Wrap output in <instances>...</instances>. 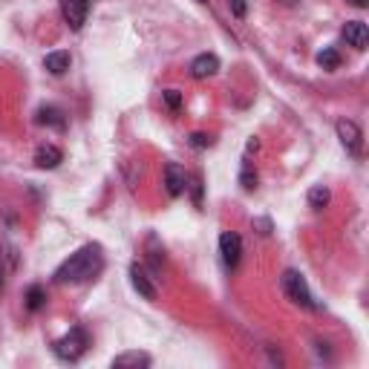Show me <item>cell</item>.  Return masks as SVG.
I'll return each instance as SVG.
<instances>
[{"label": "cell", "mask_w": 369, "mask_h": 369, "mask_svg": "<svg viewBox=\"0 0 369 369\" xmlns=\"http://www.w3.org/2000/svg\"><path fill=\"white\" fill-rule=\"evenodd\" d=\"M104 268V254H101V246H84L78 248L70 260H64L55 274H53V280L58 286H75V283H87L92 280L99 271Z\"/></svg>", "instance_id": "1"}, {"label": "cell", "mask_w": 369, "mask_h": 369, "mask_svg": "<svg viewBox=\"0 0 369 369\" xmlns=\"http://www.w3.org/2000/svg\"><path fill=\"white\" fill-rule=\"evenodd\" d=\"M280 286H283V292H286V297H289L292 303H297V306H303V309H317V303H314V297H312V292H309V286H306V277H303L300 271H294V268L283 271Z\"/></svg>", "instance_id": "2"}, {"label": "cell", "mask_w": 369, "mask_h": 369, "mask_svg": "<svg viewBox=\"0 0 369 369\" xmlns=\"http://www.w3.org/2000/svg\"><path fill=\"white\" fill-rule=\"evenodd\" d=\"M87 346H89V338H87V332L81 329V326H75V329H70V335H64L61 341H55L53 343V352L61 358V360H70V363H75L84 352H87Z\"/></svg>", "instance_id": "3"}, {"label": "cell", "mask_w": 369, "mask_h": 369, "mask_svg": "<svg viewBox=\"0 0 369 369\" xmlns=\"http://www.w3.org/2000/svg\"><path fill=\"white\" fill-rule=\"evenodd\" d=\"M335 130H338V138H341V145L346 148V153L360 159L363 156V133H360V127L355 121H349V119H341L335 124Z\"/></svg>", "instance_id": "4"}, {"label": "cell", "mask_w": 369, "mask_h": 369, "mask_svg": "<svg viewBox=\"0 0 369 369\" xmlns=\"http://www.w3.org/2000/svg\"><path fill=\"white\" fill-rule=\"evenodd\" d=\"M219 254H222L225 268L234 271L240 265V257H243V240H240V234H234V231H225V234L219 237Z\"/></svg>", "instance_id": "5"}, {"label": "cell", "mask_w": 369, "mask_h": 369, "mask_svg": "<svg viewBox=\"0 0 369 369\" xmlns=\"http://www.w3.org/2000/svg\"><path fill=\"white\" fill-rule=\"evenodd\" d=\"M61 15L67 21L70 29H81L87 23V15H89V0H61Z\"/></svg>", "instance_id": "6"}, {"label": "cell", "mask_w": 369, "mask_h": 369, "mask_svg": "<svg viewBox=\"0 0 369 369\" xmlns=\"http://www.w3.org/2000/svg\"><path fill=\"white\" fill-rule=\"evenodd\" d=\"M130 283H133V289L142 294L145 300H156V283H153V277L148 274L145 265H138V263L130 265Z\"/></svg>", "instance_id": "7"}, {"label": "cell", "mask_w": 369, "mask_h": 369, "mask_svg": "<svg viewBox=\"0 0 369 369\" xmlns=\"http://www.w3.org/2000/svg\"><path fill=\"white\" fill-rule=\"evenodd\" d=\"M165 191L170 197H182L184 191H188V173H184L182 165H176V162L165 165Z\"/></svg>", "instance_id": "8"}, {"label": "cell", "mask_w": 369, "mask_h": 369, "mask_svg": "<svg viewBox=\"0 0 369 369\" xmlns=\"http://www.w3.org/2000/svg\"><path fill=\"white\" fill-rule=\"evenodd\" d=\"M343 40L349 46H355V50H366V43H369V29L363 21H346L343 23Z\"/></svg>", "instance_id": "9"}, {"label": "cell", "mask_w": 369, "mask_h": 369, "mask_svg": "<svg viewBox=\"0 0 369 369\" xmlns=\"http://www.w3.org/2000/svg\"><path fill=\"white\" fill-rule=\"evenodd\" d=\"M216 72H219V58H216L214 53H202V55H197V58L191 61V75H194L197 81L211 78V75H216Z\"/></svg>", "instance_id": "10"}, {"label": "cell", "mask_w": 369, "mask_h": 369, "mask_svg": "<svg viewBox=\"0 0 369 369\" xmlns=\"http://www.w3.org/2000/svg\"><path fill=\"white\" fill-rule=\"evenodd\" d=\"M61 159H64V153H61V148H55V145H40V148L35 150V165H38L40 170L58 167Z\"/></svg>", "instance_id": "11"}, {"label": "cell", "mask_w": 369, "mask_h": 369, "mask_svg": "<svg viewBox=\"0 0 369 369\" xmlns=\"http://www.w3.org/2000/svg\"><path fill=\"white\" fill-rule=\"evenodd\" d=\"M148 366H150L148 352H124V355L113 358V369H148Z\"/></svg>", "instance_id": "12"}, {"label": "cell", "mask_w": 369, "mask_h": 369, "mask_svg": "<svg viewBox=\"0 0 369 369\" xmlns=\"http://www.w3.org/2000/svg\"><path fill=\"white\" fill-rule=\"evenodd\" d=\"M35 121H38L40 127H53V130H64V127H67V116H64V110H58V107H40L38 116H35Z\"/></svg>", "instance_id": "13"}, {"label": "cell", "mask_w": 369, "mask_h": 369, "mask_svg": "<svg viewBox=\"0 0 369 369\" xmlns=\"http://www.w3.org/2000/svg\"><path fill=\"white\" fill-rule=\"evenodd\" d=\"M43 67L50 70L53 75H64L70 70V53L67 50H58V53H50L43 58Z\"/></svg>", "instance_id": "14"}, {"label": "cell", "mask_w": 369, "mask_h": 369, "mask_svg": "<svg viewBox=\"0 0 369 369\" xmlns=\"http://www.w3.org/2000/svg\"><path fill=\"white\" fill-rule=\"evenodd\" d=\"M329 199H332V194H329V188H323V184H314V188L309 191V208L312 211H323L329 205Z\"/></svg>", "instance_id": "15"}, {"label": "cell", "mask_w": 369, "mask_h": 369, "mask_svg": "<svg viewBox=\"0 0 369 369\" xmlns=\"http://www.w3.org/2000/svg\"><path fill=\"white\" fill-rule=\"evenodd\" d=\"M23 300H26V309H29V312H40V309L46 306V292H43L40 286H29Z\"/></svg>", "instance_id": "16"}, {"label": "cell", "mask_w": 369, "mask_h": 369, "mask_svg": "<svg viewBox=\"0 0 369 369\" xmlns=\"http://www.w3.org/2000/svg\"><path fill=\"white\" fill-rule=\"evenodd\" d=\"M240 184H243V191H254V188H257V173H254V167H251V162H248V159L243 162Z\"/></svg>", "instance_id": "17"}, {"label": "cell", "mask_w": 369, "mask_h": 369, "mask_svg": "<svg viewBox=\"0 0 369 369\" xmlns=\"http://www.w3.org/2000/svg\"><path fill=\"white\" fill-rule=\"evenodd\" d=\"M317 64L323 70H338L341 67V55L335 50H323V53H317Z\"/></svg>", "instance_id": "18"}, {"label": "cell", "mask_w": 369, "mask_h": 369, "mask_svg": "<svg viewBox=\"0 0 369 369\" xmlns=\"http://www.w3.org/2000/svg\"><path fill=\"white\" fill-rule=\"evenodd\" d=\"M162 99H165L167 110H173V113L182 107V92H179V89H165V92H162Z\"/></svg>", "instance_id": "19"}, {"label": "cell", "mask_w": 369, "mask_h": 369, "mask_svg": "<svg viewBox=\"0 0 369 369\" xmlns=\"http://www.w3.org/2000/svg\"><path fill=\"white\" fill-rule=\"evenodd\" d=\"M191 148H197V150H205V148H211L214 145V138L208 136V133H191Z\"/></svg>", "instance_id": "20"}, {"label": "cell", "mask_w": 369, "mask_h": 369, "mask_svg": "<svg viewBox=\"0 0 369 369\" xmlns=\"http://www.w3.org/2000/svg\"><path fill=\"white\" fill-rule=\"evenodd\" d=\"M228 6H231V15H234V18H246L248 0H228Z\"/></svg>", "instance_id": "21"}, {"label": "cell", "mask_w": 369, "mask_h": 369, "mask_svg": "<svg viewBox=\"0 0 369 369\" xmlns=\"http://www.w3.org/2000/svg\"><path fill=\"white\" fill-rule=\"evenodd\" d=\"M254 225L260 228V234H263V237H268V234H271V222H268V219H254Z\"/></svg>", "instance_id": "22"}, {"label": "cell", "mask_w": 369, "mask_h": 369, "mask_svg": "<svg viewBox=\"0 0 369 369\" xmlns=\"http://www.w3.org/2000/svg\"><path fill=\"white\" fill-rule=\"evenodd\" d=\"M6 286V268H4V257H0V292Z\"/></svg>", "instance_id": "23"}, {"label": "cell", "mask_w": 369, "mask_h": 369, "mask_svg": "<svg viewBox=\"0 0 369 369\" xmlns=\"http://www.w3.org/2000/svg\"><path fill=\"white\" fill-rule=\"evenodd\" d=\"M199 197H202V182H199V179H194V199L199 202Z\"/></svg>", "instance_id": "24"}, {"label": "cell", "mask_w": 369, "mask_h": 369, "mask_svg": "<svg viewBox=\"0 0 369 369\" xmlns=\"http://www.w3.org/2000/svg\"><path fill=\"white\" fill-rule=\"evenodd\" d=\"M349 4L358 6V9H366V6H369V0H349Z\"/></svg>", "instance_id": "25"}, {"label": "cell", "mask_w": 369, "mask_h": 369, "mask_svg": "<svg viewBox=\"0 0 369 369\" xmlns=\"http://www.w3.org/2000/svg\"><path fill=\"white\" fill-rule=\"evenodd\" d=\"M283 4H289V6H292V4H297V0H283Z\"/></svg>", "instance_id": "26"}, {"label": "cell", "mask_w": 369, "mask_h": 369, "mask_svg": "<svg viewBox=\"0 0 369 369\" xmlns=\"http://www.w3.org/2000/svg\"><path fill=\"white\" fill-rule=\"evenodd\" d=\"M199 4H208V0H199Z\"/></svg>", "instance_id": "27"}]
</instances>
